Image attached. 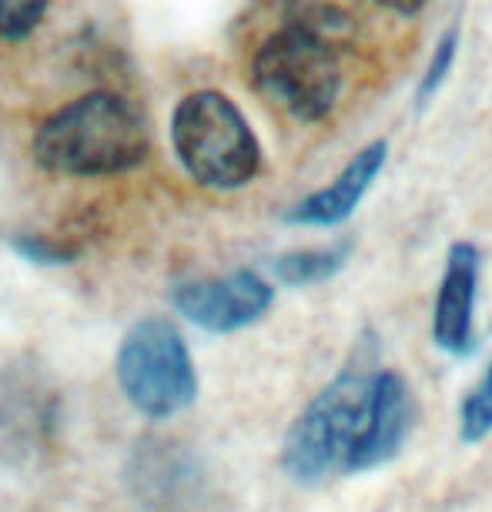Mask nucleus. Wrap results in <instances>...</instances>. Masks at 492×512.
I'll use <instances>...</instances> for the list:
<instances>
[{"label":"nucleus","mask_w":492,"mask_h":512,"mask_svg":"<svg viewBox=\"0 0 492 512\" xmlns=\"http://www.w3.org/2000/svg\"><path fill=\"white\" fill-rule=\"evenodd\" d=\"M148 154V121L121 94L94 91L54 111L34 134V158L57 175H118Z\"/></svg>","instance_id":"f257e3e1"},{"label":"nucleus","mask_w":492,"mask_h":512,"mask_svg":"<svg viewBox=\"0 0 492 512\" xmlns=\"http://www.w3.org/2000/svg\"><path fill=\"white\" fill-rule=\"evenodd\" d=\"M375 375L379 365L369 349L355 352L352 362L298 412L282 446V469L295 482H322L332 472H345L369 422Z\"/></svg>","instance_id":"f03ea898"},{"label":"nucleus","mask_w":492,"mask_h":512,"mask_svg":"<svg viewBox=\"0 0 492 512\" xmlns=\"http://www.w3.org/2000/svg\"><path fill=\"white\" fill-rule=\"evenodd\" d=\"M255 88L298 121H322L342 91V61L325 31L292 21L258 47Z\"/></svg>","instance_id":"7ed1b4c3"},{"label":"nucleus","mask_w":492,"mask_h":512,"mask_svg":"<svg viewBox=\"0 0 492 512\" xmlns=\"http://www.w3.org/2000/svg\"><path fill=\"white\" fill-rule=\"evenodd\" d=\"M171 141L188 175L205 188H241L262 164L255 131L221 91L188 94L171 118Z\"/></svg>","instance_id":"20e7f679"},{"label":"nucleus","mask_w":492,"mask_h":512,"mask_svg":"<svg viewBox=\"0 0 492 512\" xmlns=\"http://www.w3.org/2000/svg\"><path fill=\"white\" fill-rule=\"evenodd\" d=\"M118 382L148 419H171L198 399V372L188 342L168 318H141L118 349Z\"/></svg>","instance_id":"39448f33"},{"label":"nucleus","mask_w":492,"mask_h":512,"mask_svg":"<svg viewBox=\"0 0 492 512\" xmlns=\"http://www.w3.org/2000/svg\"><path fill=\"white\" fill-rule=\"evenodd\" d=\"M171 302L191 325L205 332L228 335L248 328L262 318L275 302V288L252 268H238L231 275L198 278L171 292Z\"/></svg>","instance_id":"423d86ee"},{"label":"nucleus","mask_w":492,"mask_h":512,"mask_svg":"<svg viewBox=\"0 0 492 512\" xmlns=\"http://www.w3.org/2000/svg\"><path fill=\"white\" fill-rule=\"evenodd\" d=\"M479 268V248L472 241H456L446 255V272H442L436 308H432V342L459 359L476 349Z\"/></svg>","instance_id":"0eeeda50"},{"label":"nucleus","mask_w":492,"mask_h":512,"mask_svg":"<svg viewBox=\"0 0 492 512\" xmlns=\"http://www.w3.org/2000/svg\"><path fill=\"white\" fill-rule=\"evenodd\" d=\"M412 429V392L399 372L379 369L372 389V405H369V422L362 429L359 446L352 449L345 472H369L379 469L385 462H392L402 452L405 439Z\"/></svg>","instance_id":"6e6552de"},{"label":"nucleus","mask_w":492,"mask_h":512,"mask_svg":"<svg viewBox=\"0 0 492 512\" xmlns=\"http://www.w3.org/2000/svg\"><path fill=\"white\" fill-rule=\"evenodd\" d=\"M385 154H389V144L372 141L369 148H362L349 164H345L339 171V178L328 181L325 188L312 191L308 198H302L285 218L292 221V225H308V228L342 225V221L359 208V201L365 198V191L372 188V181L379 178Z\"/></svg>","instance_id":"1a4fd4ad"},{"label":"nucleus","mask_w":492,"mask_h":512,"mask_svg":"<svg viewBox=\"0 0 492 512\" xmlns=\"http://www.w3.org/2000/svg\"><path fill=\"white\" fill-rule=\"evenodd\" d=\"M349 241H339V245L328 248H298V251H285L272 262V272L282 285H318L325 278H332L349 258Z\"/></svg>","instance_id":"9d476101"},{"label":"nucleus","mask_w":492,"mask_h":512,"mask_svg":"<svg viewBox=\"0 0 492 512\" xmlns=\"http://www.w3.org/2000/svg\"><path fill=\"white\" fill-rule=\"evenodd\" d=\"M492 432V359L459 405V439L479 442Z\"/></svg>","instance_id":"9b49d317"},{"label":"nucleus","mask_w":492,"mask_h":512,"mask_svg":"<svg viewBox=\"0 0 492 512\" xmlns=\"http://www.w3.org/2000/svg\"><path fill=\"white\" fill-rule=\"evenodd\" d=\"M47 0H0V37L21 41L41 24Z\"/></svg>","instance_id":"f8f14e48"},{"label":"nucleus","mask_w":492,"mask_h":512,"mask_svg":"<svg viewBox=\"0 0 492 512\" xmlns=\"http://www.w3.org/2000/svg\"><path fill=\"white\" fill-rule=\"evenodd\" d=\"M456 44H459V31H449L436 44V54H432V61H429V71H426V77H422L419 104H426L432 94L439 91V84L446 81V74H449V67H452V57H456Z\"/></svg>","instance_id":"ddd939ff"},{"label":"nucleus","mask_w":492,"mask_h":512,"mask_svg":"<svg viewBox=\"0 0 492 512\" xmlns=\"http://www.w3.org/2000/svg\"><path fill=\"white\" fill-rule=\"evenodd\" d=\"M14 248H17V251H24L27 258H34V262H64V258H67V251H64V248L44 245V241H37V238H21Z\"/></svg>","instance_id":"4468645a"},{"label":"nucleus","mask_w":492,"mask_h":512,"mask_svg":"<svg viewBox=\"0 0 492 512\" xmlns=\"http://www.w3.org/2000/svg\"><path fill=\"white\" fill-rule=\"evenodd\" d=\"M379 4L389 7V11H395V14H402V17H412V14L422 11V4H426V0H379Z\"/></svg>","instance_id":"2eb2a0df"}]
</instances>
